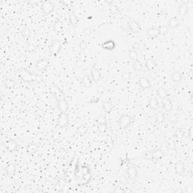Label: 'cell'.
<instances>
[{
    "mask_svg": "<svg viewBox=\"0 0 193 193\" xmlns=\"http://www.w3.org/2000/svg\"><path fill=\"white\" fill-rule=\"evenodd\" d=\"M97 131H98L99 133L100 134H104L106 133V132H107V131H108V125H107V123L98 124Z\"/></svg>",
    "mask_w": 193,
    "mask_h": 193,
    "instance_id": "32",
    "label": "cell"
},
{
    "mask_svg": "<svg viewBox=\"0 0 193 193\" xmlns=\"http://www.w3.org/2000/svg\"><path fill=\"white\" fill-rule=\"evenodd\" d=\"M96 92L100 95H103L105 94V88H104V87L102 86V85L98 86L96 88Z\"/></svg>",
    "mask_w": 193,
    "mask_h": 193,
    "instance_id": "42",
    "label": "cell"
},
{
    "mask_svg": "<svg viewBox=\"0 0 193 193\" xmlns=\"http://www.w3.org/2000/svg\"><path fill=\"white\" fill-rule=\"evenodd\" d=\"M175 173H176L179 176H181L183 173H185V166L183 163L181 162H179V163H176L175 165Z\"/></svg>",
    "mask_w": 193,
    "mask_h": 193,
    "instance_id": "25",
    "label": "cell"
},
{
    "mask_svg": "<svg viewBox=\"0 0 193 193\" xmlns=\"http://www.w3.org/2000/svg\"><path fill=\"white\" fill-rule=\"evenodd\" d=\"M50 93L52 94V96L54 97L57 101H60L62 100H65V95L62 91V90L56 85H52L49 88Z\"/></svg>",
    "mask_w": 193,
    "mask_h": 193,
    "instance_id": "1",
    "label": "cell"
},
{
    "mask_svg": "<svg viewBox=\"0 0 193 193\" xmlns=\"http://www.w3.org/2000/svg\"><path fill=\"white\" fill-rule=\"evenodd\" d=\"M18 145L17 143L13 139H9V140H7L6 143H5V148L10 152H15L17 149Z\"/></svg>",
    "mask_w": 193,
    "mask_h": 193,
    "instance_id": "9",
    "label": "cell"
},
{
    "mask_svg": "<svg viewBox=\"0 0 193 193\" xmlns=\"http://www.w3.org/2000/svg\"><path fill=\"white\" fill-rule=\"evenodd\" d=\"M61 49V42L60 40H54L49 47V53L51 56L55 57L58 54Z\"/></svg>",
    "mask_w": 193,
    "mask_h": 193,
    "instance_id": "2",
    "label": "cell"
},
{
    "mask_svg": "<svg viewBox=\"0 0 193 193\" xmlns=\"http://www.w3.org/2000/svg\"><path fill=\"white\" fill-rule=\"evenodd\" d=\"M102 48L107 51H112L115 48V43L113 40L109 39L102 44Z\"/></svg>",
    "mask_w": 193,
    "mask_h": 193,
    "instance_id": "14",
    "label": "cell"
},
{
    "mask_svg": "<svg viewBox=\"0 0 193 193\" xmlns=\"http://www.w3.org/2000/svg\"><path fill=\"white\" fill-rule=\"evenodd\" d=\"M162 107L165 111H171L172 110V107H173V103H172L171 100L168 97L162 99Z\"/></svg>",
    "mask_w": 193,
    "mask_h": 193,
    "instance_id": "17",
    "label": "cell"
},
{
    "mask_svg": "<svg viewBox=\"0 0 193 193\" xmlns=\"http://www.w3.org/2000/svg\"><path fill=\"white\" fill-rule=\"evenodd\" d=\"M166 146L168 149H173L175 148V141L173 140V139H168L166 141Z\"/></svg>",
    "mask_w": 193,
    "mask_h": 193,
    "instance_id": "36",
    "label": "cell"
},
{
    "mask_svg": "<svg viewBox=\"0 0 193 193\" xmlns=\"http://www.w3.org/2000/svg\"><path fill=\"white\" fill-rule=\"evenodd\" d=\"M128 56H129V57H130L134 62L136 61V60H138V54H137V52H136L135 50H134V49H131V50L129 51V52H128Z\"/></svg>",
    "mask_w": 193,
    "mask_h": 193,
    "instance_id": "34",
    "label": "cell"
},
{
    "mask_svg": "<svg viewBox=\"0 0 193 193\" xmlns=\"http://www.w3.org/2000/svg\"><path fill=\"white\" fill-rule=\"evenodd\" d=\"M176 192H183V191L181 189H179V190H176Z\"/></svg>",
    "mask_w": 193,
    "mask_h": 193,
    "instance_id": "47",
    "label": "cell"
},
{
    "mask_svg": "<svg viewBox=\"0 0 193 193\" xmlns=\"http://www.w3.org/2000/svg\"><path fill=\"white\" fill-rule=\"evenodd\" d=\"M70 121L69 118V115L67 112H60L58 118H57V124L60 128H64V127L67 126Z\"/></svg>",
    "mask_w": 193,
    "mask_h": 193,
    "instance_id": "5",
    "label": "cell"
},
{
    "mask_svg": "<svg viewBox=\"0 0 193 193\" xmlns=\"http://www.w3.org/2000/svg\"><path fill=\"white\" fill-rule=\"evenodd\" d=\"M143 158L146 160L152 159V151L147 150V151L144 152L143 154Z\"/></svg>",
    "mask_w": 193,
    "mask_h": 193,
    "instance_id": "38",
    "label": "cell"
},
{
    "mask_svg": "<svg viewBox=\"0 0 193 193\" xmlns=\"http://www.w3.org/2000/svg\"><path fill=\"white\" fill-rule=\"evenodd\" d=\"M58 102V109L60 112H67L69 110V103L65 100H60Z\"/></svg>",
    "mask_w": 193,
    "mask_h": 193,
    "instance_id": "16",
    "label": "cell"
},
{
    "mask_svg": "<svg viewBox=\"0 0 193 193\" xmlns=\"http://www.w3.org/2000/svg\"><path fill=\"white\" fill-rule=\"evenodd\" d=\"M169 120H170V122H171L172 124H175L177 122V121H178V118H177V117H176L175 115H171L170 118H169Z\"/></svg>",
    "mask_w": 193,
    "mask_h": 193,
    "instance_id": "44",
    "label": "cell"
},
{
    "mask_svg": "<svg viewBox=\"0 0 193 193\" xmlns=\"http://www.w3.org/2000/svg\"><path fill=\"white\" fill-rule=\"evenodd\" d=\"M80 48H82V50H85L87 48V45L85 42H82L80 44Z\"/></svg>",
    "mask_w": 193,
    "mask_h": 193,
    "instance_id": "45",
    "label": "cell"
},
{
    "mask_svg": "<svg viewBox=\"0 0 193 193\" xmlns=\"http://www.w3.org/2000/svg\"><path fill=\"white\" fill-rule=\"evenodd\" d=\"M185 135V132L183 131V128H177L176 130L174 131V136H176V138L181 140L183 138V136Z\"/></svg>",
    "mask_w": 193,
    "mask_h": 193,
    "instance_id": "31",
    "label": "cell"
},
{
    "mask_svg": "<svg viewBox=\"0 0 193 193\" xmlns=\"http://www.w3.org/2000/svg\"><path fill=\"white\" fill-rule=\"evenodd\" d=\"M152 134H153L155 136H156V137H158V136H160L162 134V129L159 128H155V129L153 130V131H152Z\"/></svg>",
    "mask_w": 193,
    "mask_h": 193,
    "instance_id": "40",
    "label": "cell"
},
{
    "mask_svg": "<svg viewBox=\"0 0 193 193\" xmlns=\"http://www.w3.org/2000/svg\"><path fill=\"white\" fill-rule=\"evenodd\" d=\"M171 78L173 82L177 83V82H180L182 80V78H183V75H182L181 73H180V71H178V70H173L171 74Z\"/></svg>",
    "mask_w": 193,
    "mask_h": 193,
    "instance_id": "24",
    "label": "cell"
},
{
    "mask_svg": "<svg viewBox=\"0 0 193 193\" xmlns=\"http://www.w3.org/2000/svg\"><path fill=\"white\" fill-rule=\"evenodd\" d=\"M82 83L85 88H90L92 85V81L88 75H85L82 78Z\"/></svg>",
    "mask_w": 193,
    "mask_h": 193,
    "instance_id": "30",
    "label": "cell"
},
{
    "mask_svg": "<svg viewBox=\"0 0 193 193\" xmlns=\"http://www.w3.org/2000/svg\"><path fill=\"white\" fill-rule=\"evenodd\" d=\"M20 78H21L22 81L27 83H32V82H35L37 79V75H34L33 73H30L28 71H24L20 73Z\"/></svg>",
    "mask_w": 193,
    "mask_h": 193,
    "instance_id": "4",
    "label": "cell"
},
{
    "mask_svg": "<svg viewBox=\"0 0 193 193\" xmlns=\"http://www.w3.org/2000/svg\"><path fill=\"white\" fill-rule=\"evenodd\" d=\"M147 35L149 38H156L160 36V31L158 27H152L147 29Z\"/></svg>",
    "mask_w": 193,
    "mask_h": 193,
    "instance_id": "11",
    "label": "cell"
},
{
    "mask_svg": "<svg viewBox=\"0 0 193 193\" xmlns=\"http://www.w3.org/2000/svg\"><path fill=\"white\" fill-rule=\"evenodd\" d=\"M16 171H17V168L12 163H9V165H7L6 168H5V172H6V174L8 176H13V175H15Z\"/></svg>",
    "mask_w": 193,
    "mask_h": 193,
    "instance_id": "21",
    "label": "cell"
},
{
    "mask_svg": "<svg viewBox=\"0 0 193 193\" xmlns=\"http://www.w3.org/2000/svg\"><path fill=\"white\" fill-rule=\"evenodd\" d=\"M38 151V146L36 143H30L27 145V152L30 155H33Z\"/></svg>",
    "mask_w": 193,
    "mask_h": 193,
    "instance_id": "19",
    "label": "cell"
},
{
    "mask_svg": "<svg viewBox=\"0 0 193 193\" xmlns=\"http://www.w3.org/2000/svg\"><path fill=\"white\" fill-rule=\"evenodd\" d=\"M91 75L92 80L94 82H98L101 78V73L100 70L96 68H92L91 70Z\"/></svg>",
    "mask_w": 193,
    "mask_h": 193,
    "instance_id": "18",
    "label": "cell"
},
{
    "mask_svg": "<svg viewBox=\"0 0 193 193\" xmlns=\"http://www.w3.org/2000/svg\"><path fill=\"white\" fill-rule=\"evenodd\" d=\"M62 4L64 7L66 8H70V7L73 6V1H70V0H63L62 1Z\"/></svg>",
    "mask_w": 193,
    "mask_h": 193,
    "instance_id": "41",
    "label": "cell"
},
{
    "mask_svg": "<svg viewBox=\"0 0 193 193\" xmlns=\"http://www.w3.org/2000/svg\"><path fill=\"white\" fill-rule=\"evenodd\" d=\"M164 115L162 113V112H158V113L156 114V120L158 122H164Z\"/></svg>",
    "mask_w": 193,
    "mask_h": 193,
    "instance_id": "43",
    "label": "cell"
},
{
    "mask_svg": "<svg viewBox=\"0 0 193 193\" xmlns=\"http://www.w3.org/2000/svg\"><path fill=\"white\" fill-rule=\"evenodd\" d=\"M42 10L45 15H50L54 10V4L50 1H45L42 4Z\"/></svg>",
    "mask_w": 193,
    "mask_h": 193,
    "instance_id": "6",
    "label": "cell"
},
{
    "mask_svg": "<svg viewBox=\"0 0 193 193\" xmlns=\"http://www.w3.org/2000/svg\"><path fill=\"white\" fill-rule=\"evenodd\" d=\"M146 67L149 71H152L156 68V63L153 59H147L146 61Z\"/></svg>",
    "mask_w": 193,
    "mask_h": 193,
    "instance_id": "29",
    "label": "cell"
},
{
    "mask_svg": "<svg viewBox=\"0 0 193 193\" xmlns=\"http://www.w3.org/2000/svg\"><path fill=\"white\" fill-rule=\"evenodd\" d=\"M134 70L136 72H140L141 71L142 68H143V65H142V63L139 60H136V61L134 62Z\"/></svg>",
    "mask_w": 193,
    "mask_h": 193,
    "instance_id": "35",
    "label": "cell"
},
{
    "mask_svg": "<svg viewBox=\"0 0 193 193\" xmlns=\"http://www.w3.org/2000/svg\"><path fill=\"white\" fill-rule=\"evenodd\" d=\"M96 122L98 124H103V123H107V118L105 116L103 115H100V116L96 117Z\"/></svg>",
    "mask_w": 193,
    "mask_h": 193,
    "instance_id": "39",
    "label": "cell"
},
{
    "mask_svg": "<svg viewBox=\"0 0 193 193\" xmlns=\"http://www.w3.org/2000/svg\"><path fill=\"white\" fill-rule=\"evenodd\" d=\"M149 106L150 108L153 110H157L159 107V103H158V99L155 97H152L149 100Z\"/></svg>",
    "mask_w": 193,
    "mask_h": 193,
    "instance_id": "26",
    "label": "cell"
},
{
    "mask_svg": "<svg viewBox=\"0 0 193 193\" xmlns=\"http://www.w3.org/2000/svg\"><path fill=\"white\" fill-rule=\"evenodd\" d=\"M189 135L190 140H192V128H190L189 130Z\"/></svg>",
    "mask_w": 193,
    "mask_h": 193,
    "instance_id": "46",
    "label": "cell"
},
{
    "mask_svg": "<svg viewBox=\"0 0 193 193\" xmlns=\"http://www.w3.org/2000/svg\"><path fill=\"white\" fill-rule=\"evenodd\" d=\"M160 31V35H165L166 33H168V27L166 25H161L160 27H158Z\"/></svg>",
    "mask_w": 193,
    "mask_h": 193,
    "instance_id": "37",
    "label": "cell"
},
{
    "mask_svg": "<svg viewBox=\"0 0 193 193\" xmlns=\"http://www.w3.org/2000/svg\"><path fill=\"white\" fill-rule=\"evenodd\" d=\"M132 122V118L128 114H123L122 116L120 117L118 119V125H119L120 128H122V129H125L128 128L130 126V125Z\"/></svg>",
    "mask_w": 193,
    "mask_h": 193,
    "instance_id": "3",
    "label": "cell"
},
{
    "mask_svg": "<svg viewBox=\"0 0 193 193\" xmlns=\"http://www.w3.org/2000/svg\"><path fill=\"white\" fill-rule=\"evenodd\" d=\"M152 158H154L155 160L162 159L165 156L164 152L162 149H157L152 151Z\"/></svg>",
    "mask_w": 193,
    "mask_h": 193,
    "instance_id": "20",
    "label": "cell"
},
{
    "mask_svg": "<svg viewBox=\"0 0 193 193\" xmlns=\"http://www.w3.org/2000/svg\"><path fill=\"white\" fill-rule=\"evenodd\" d=\"M49 65V61L47 58H42L37 61L36 64V70L38 71H44L46 70L48 66Z\"/></svg>",
    "mask_w": 193,
    "mask_h": 193,
    "instance_id": "8",
    "label": "cell"
},
{
    "mask_svg": "<svg viewBox=\"0 0 193 193\" xmlns=\"http://www.w3.org/2000/svg\"><path fill=\"white\" fill-rule=\"evenodd\" d=\"M102 107H103V110L107 112V113H110L111 112L112 109H113V105L112 103H111L109 100H105V101L103 102V104H102Z\"/></svg>",
    "mask_w": 193,
    "mask_h": 193,
    "instance_id": "27",
    "label": "cell"
},
{
    "mask_svg": "<svg viewBox=\"0 0 193 193\" xmlns=\"http://www.w3.org/2000/svg\"><path fill=\"white\" fill-rule=\"evenodd\" d=\"M180 20H179L176 17H171L170 20H168V28L171 29H176L180 26Z\"/></svg>",
    "mask_w": 193,
    "mask_h": 193,
    "instance_id": "15",
    "label": "cell"
},
{
    "mask_svg": "<svg viewBox=\"0 0 193 193\" xmlns=\"http://www.w3.org/2000/svg\"><path fill=\"white\" fill-rule=\"evenodd\" d=\"M3 84L4 85H5V88H8V89H10V90L11 89H13V88L15 87V85H16L15 80L9 78H5L3 81Z\"/></svg>",
    "mask_w": 193,
    "mask_h": 193,
    "instance_id": "28",
    "label": "cell"
},
{
    "mask_svg": "<svg viewBox=\"0 0 193 193\" xmlns=\"http://www.w3.org/2000/svg\"><path fill=\"white\" fill-rule=\"evenodd\" d=\"M127 174H128V177L129 180H134L137 177L138 171L134 166H129L128 168V170H127Z\"/></svg>",
    "mask_w": 193,
    "mask_h": 193,
    "instance_id": "10",
    "label": "cell"
},
{
    "mask_svg": "<svg viewBox=\"0 0 193 193\" xmlns=\"http://www.w3.org/2000/svg\"><path fill=\"white\" fill-rule=\"evenodd\" d=\"M63 30V22L60 20H56V21L54 22V30L55 33L60 34L61 33Z\"/></svg>",
    "mask_w": 193,
    "mask_h": 193,
    "instance_id": "22",
    "label": "cell"
},
{
    "mask_svg": "<svg viewBox=\"0 0 193 193\" xmlns=\"http://www.w3.org/2000/svg\"><path fill=\"white\" fill-rule=\"evenodd\" d=\"M189 12V6L186 2H183L180 4L177 9V13L180 17H184L187 15Z\"/></svg>",
    "mask_w": 193,
    "mask_h": 193,
    "instance_id": "12",
    "label": "cell"
},
{
    "mask_svg": "<svg viewBox=\"0 0 193 193\" xmlns=\"http://www.w3.org/2000/svg\"><path fill=\"white\" fill-rule=\"evenodd\" d=\"M139 86L143 90H147L151 87V84L147 77H141L139 79Z\"/></svg>",
    "mask_w": 193,
    "mask_h": 193,
    "instance_id": "13",
    "label": "cell"
},
{
    "mask_svg": "<svg viewBox=\"0 0 193 193\" xmlns=\"http://www.w3.org/2000/svg\"><path fill=\"white\" fill-rule=\"evenodd\" d=\"M69 20H70V24L74 27H76L79 23V20L75 13H71L69 15Z\"/></svg>",
    "mask_w": 193,
    "mask_h": 193,
    "instance_id": "23",
    "label": "cell"
},
{
    "mask_svg": "<svg viewBox=\"0 0 193 193\" xmlns=\"http://www.w3.org/2000/svg\"><path fill=\"white\" fill-rule=\"evenodd\" d=\"M157 94H158V96H159L162 100L165 98V97H168V93H167L165 89H164L163 88H158V90H157Z\"/></svg>",
    "mask_w": 193,
    "mask_h": 193,
    "instance_id": "33",
    "label": "cell"
},
{
    "mask_svg": "<svg viewBox=\"0 0 193 193\" xmlns=\"http://www.w3.org/2000/svg\"><path fill=\"white\" fill-rule=\"evenodd\" d=\"M128 29L132 33L136 34L140 31V24L136 20H132L128 23Z\"/></svg>",
    "mask_w": 193,
    "mask_h": 193,
    "instance_id": "7",
    "label": "cell"
}]
</instances>
